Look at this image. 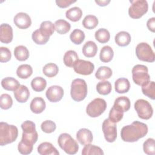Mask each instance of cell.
Listing matches in <instances>:
<instances>
[{
  "mask_svg": "<svg viewBox=\"0 0 155 155\" xmlns=\"http://www.w3.org/2000/svg\"><path fill=\"white\" fill-rule=\"evenodd\" d=\"M21 128L23 133L21 140L18 146V150L22 154H29L33 151V144L37 142L38 139L36 125L31 120H25L21 124Z\"/></svg>",
  "mask_w": 155,
  "mask_h": 155,
  "instance_id": "6da1fadb",
  "label": "cell"
},
{
  "mask_svg": "<svg viewBox=\"0 0 155 155\" xmlns=\"http://www.w3.org/2000/svg\"><path fill=\"white\" fill-rule=\"evenodd\" d=\"M148 130V127L145 124L136 120L122 128L120 136L124 142H134L143 137L147 134Z\"/></svg>",
  "mask_w": 155,
  "mask_h": 155,
  "instance_id": "7a4b0ae2",
  "label": "cell"
},
{
  "mask_svg": "<svg viewBox=\"0 0 155 155\" xmlns=\"http://www.w3.org/2000/svg\"><path fill=\"white\" fill-rule=\"evenodd\" d=\"M18 136V128L7 122H0V145L4 146L16 140Z\"/></svg>",
  "mask_w": 155,
  "mask_h": 155,
  "instance_id": "3957f363",
  "label": "cell"
},
{
  "mask_svg": "<svg viewBox=\"0 0 155 155\" xmlns=\"http://www.w3.org/2000/svg\"><path fill=\"white\" fill-rule=\"evenodd\" d=\"M70 94L71 98L76 102L83 101L87 95V85L82 79H74L71 84Z\"/></svg>",
  "mask_w": 155,
  "mask_h": 155,
  "instance_id": "277c9868",
  "label": "cell"
},
{
  "mask_svg": "<svg viewBox=\"0 0 155 155\" xmlns=\"http://www.w3.org/2000/svg\"><path fill=\"white\" fill-rule=\"evenodd\" d=\"M59 147L67 154H74L79 150V145L77 142L68 133L61 134L58 139Z\"/></svg>",
  "mask_w": 155,
  "mask_h": 155,
  "instance_id": "5b68a950",
  "label": "cell"
},
{
  "mask_svg": "<svg viewBox=\"0 0 155 155\" xmlns=\"http://www.w3.org/2000/svg\"><path fill=\"white\" fill-rule=\"evenodd\" d=\"M131 73L133 80L137 85L142 86L150 81L148 69L144 65L137 64L134 65L132 68Z\"/></svg>",
  "mask_w": 155,
  "mask_h": 155,
  "instance_id": "8992f818",
  "label": "cell"
},
{
  "mask_svg": "<svg viewBox=\"0 0 155 155\" xmlns=\"http://www.w3.org/2000/svg\"><path fill=\"white\" fill-rule=\"evenodd\" d=\"M131 5L128 8V15L133 19L140 18L148 9V4L145 0L130 1Z\"/></svg>",
  "mask_w": 155,
  "mask_h": 155,
  "instance_id": "52a82bcc",
  "label": "cell"
},
{
  "mask_svg": "<svg viewBox=\"0 0 155 155\" xmlns=\"http://www.w3.org/2000/svg\"><path fill=\"white\" fill-rule=\"evenodd\" d=\"M107 105V102L104 99L95 98L88 104L86 113L91 117H99L105 111Z\"/></svg>",
  "mask_w": 155,
  "mask_h": 155,
  "instance_id": "ba28073f",
  "label": "cell"
},
{
  "mask_svg": "<svg viewBox=\"0 0 155 155\" xmlns=\"http://www.w3.org/2000/svg\"><path fill=\"white\" fill-rule=\"evenodd\" d=\"M136 54L137 58L144 62H153L155 54L151 46L146 42H140L136 47Z\"/></svg>",
  "mask_w": 155,
  "mask_h": 155,
  "instance_id": "9c48e42d",
  "label": "cell"
},
{
  "mask_svg": "<svg viewBox=\"0 0 155 155\" xmlns=\"http://www.w3.org/2000/svg\"><path fill=\"white\" fill-rule=\"evenodd\" d=\"M134 107L139 117L142 119L148 120L153 116V107L149 102L145 99H137L134 103Z\"/></svg>",
  "mask_w": 155,
  "mask_h": 155,
  "instance_id": "30bf717a",
  "label": "cell"
},
{
  "mask_svg": "<svg viewBox=\"0 0 155 155\" xmlns=\"http://www.w3.org/2000/svg\"><path fill=\"white\" fill-rule=\"evenodd\" d=\"M116 123L113 122L109 119H106L102 123V131L105 140L108 142H113L117 137Z\"/></svg>",
  "mask_w": 155,
  "mask_h": 155,
  "instance_id": "8fae6325",
  "label": "cell"
},
{
  "mask_svg": "<svg viewBox=\"0 0 155 155\" xmlns=\"http://www.w3.org/2000/svg\"><path fill=\"white\" fill-rule=\"evenodd\" d=\"M73 69L78 74L82 75H90L93 72L94 70V65L90 61L78 59L74 64Z\"/></svg>",
  "mask_w": 155,
  "mask_h": 155,
  "instance_id": "7c38bea8",
  "label": "cell"
},
{
  "mask_svg": "<svg viewBox=\"0 0 155 155\" xmlns=\"http://www.w3.org/2000/svg\"><path fill=\"white\" fill-rule=\"evenodd\" d=\"M47 99L51 102H57L61 101L64 96V90L59 85L50 86L45 93Z\"/></svg>",
  "mask_w": 155,
  "mask_h": 155,
  "instance_id": "4fadbf2b",
  "label": "cell"
},
{
  "mask_svg": "<svg viewBox=\"0 0 155 155\" xmlns=\"http://www.w3.org/2000/svg\"><path fill=\"white\" fill-rule=\"evenodd\" d=\"M13 22L16 26L20 29H27L31 24L30 16L24 12L17 13L13 18Z\"/></svg>",
  "mask_w": 155,
  "mask_h": 155,
  "instance_id": "5bb4252c",
  "label": "cell"
},
{
  "mask_svg": "<svg viewBox=\"0 0 155 155\" xmlns=\"http://www.w3.org/2000/svg\"><path fill=\"white\" fill-rule=\"evenodd\" d=\"M13 29L11 25L4 23L0 26V41L2 43L8 44L12 41Z\"/></svg>",
  "mask_w": 155,
  "mask_h": 155,
  "instance_id": "9a60e30c",
  "label": "cell"
},
{
  "mask_svg": "<svg viewBox=\"0 0 155 155\" xmlns=\"http://www.w3.org/2000/svg\"><path fill=\"white\" fill-rule=\"evenodd\" d=\"M76 139L82 145L90 143L93 141V134L91 131L87 128H81L76 133Z\"/></svg>",
  "mask_w": 155,
  "mask_h": 155,
  "instance_id": "2e32d148",
  "label": "cell"
},
{
  "mask_svg": "<svg viewBox=\"0 0 155 155\" xmlns=\"http://www.w3.org/2000/svg\"><path fill=\"white\" fill-rule=\"evenodd\" d=\"M38 152L41 155H59L57 149L50 142H44L38 147Z\"/></svg>",
  "mask_w": 155,
  "mask_h": 155,
  "instance_id": "e0dca14e",
  "label": "cell"
},
{
  "mask_svg": "<svg viewBox=\"0 0 155 155\" xmlns=\"http://www.w3.org/2000/svg\"><path fill=\"white\" fill-rule=\"evenodd\" d=\"M14 96L16 100L20 103L27 102L30 96V91L24 85H21L15 91Z\"/></svg>",
  "mask_w": 155,
  "mask_h": 155,
  "instance_id": "ac0fdd59",
  "label": "cell"
},
{
  "mask_svg": "<svg viewBox=\"0 0 155 155\" xmlns=\"http://www.w3.org/2000/svg\"><path fill=\"white\" fill-rule=\"evenodd\" d=\"M45 102L41 97H36L31 101L30 108L31 111L35 114L41 113L45 108Z\"/></svg>",
  "mask_w": 155,
  "mask_h": 155,
  "instance_id": "d6986e66",
  "label": "cell"
},
{
  "mask_svg": "<svg viewBox=\"0 0 155 155\" xmlns=\"http://www.w3.org/2000/svg\"><path fill=\"white\" fill-rule=\"evenodd\" d=\"M82 53L85 57L93 58L96 56L97 51V47L93 41H89L85 43L82 49Z\"/></svg>",
  "mask_w": 155,
  "mask_h": 155,
  "instance_id": "ffe728a7",
  "label": "cell"
},
{
  "mask_svg": "<svg viewBox=\"0 0 155 155\" xmlns=\"http://www.w3.org/2000/svg\"><path fill=\"white\" fill-rule=\"evenodd\" d=\"M1 85L2 88L8 91H15L21 85L18 80L12 77H7L2 79Z\"/></svg>",
  "mask_w": 155,
  "mask_h": 155,
  "instance_id": "44dd1931",
  "label": "cell"
},
{
  "mask_svg": "<svg viewBox=\"0 0 155 155\" xmlns=\"http://www.w3.org/2000/svg\"><path fill=\"white\" fill-rule=\"evenodd\" d=\"M114 40L119 46L125 47L130 43L131 38L129 33L125 31H121L116 35Z\"/></svg>",
  "mask_w": 155,
  "mask_h": 155,
  "instance_id": "7402d4cb",
  "label": "cell"
},
{
  "mask_svg": "<svg viewBox=\"0 0 155 155\" xmlns=\"http://www.w3.org/2000/svg\"><path fill=\"white\" fill-rule=\"evenodd\" d=\"M130 105L129 98L126 96H120L115 99L113 107L124 113L129 110Z\"/></svg>",
  "mask_w": 155,
  "mask_h": 155,
  "instance_id": "603a6c76",
  "label": "cell"
},
{
  "mask_svg": "<svg viewBox=\"0 0 155 155\" xmlns=\"http://www.w3.org/2000/svg\"><path fill=\"white\" fill-rule=\"evenodd\" d=\"M115 91L118 93H127L130 88L129 81L125 78L117 79L114 83Z\"/></svg>",
  "mask_w": 155,
  "mask_h": 155,
  "instance_id": "cb8c5ba5",
  "label": "cell"
},
{
  "mask_svg": "<svg viewBox=\"0 0 155 155\" xmlns=\"http://www.w3.org/2000/svg\"><path fill=\"white\" fill-rule=\"evenodd\" d=\"M66 18L73 22L78 21L82 16V11L78 7H74L68 10L65 12Z\"/></svg>",
  "mask_w": 155,
  "mask_h": 155,
  "instance_id": "d4e9b609",
  "label": "cell"
},
{
  "mask_svg": "<svg viewBox=\"0 0 155 155\" xmlns=\"http://www.w3.org/2000/svg\"><path fill=\"white\" fill-rule=\"evenodd\" d=\"M39 29L43 35L50 38V36L53 34L55 30L54 24L50 21H45L41 24Z\"/></svg>",
  "mask_w": 155,
  "mask_h": 155,
  "instance_id": "484cf974",
  "label": "cell"
},
{
  "mask_svg": "<svg viewBox=\"0 0 155 155\" xmlns=\"http://www.w3.org/2000/svg\"><path fill=\"white\" fill-rule=\"evenodd\" d=\"M114 56V51L112 48L108 45L104 46L100 51L99 58L103 62H110Z\"/></svg>",
  "mask_w": 155,
  "mask_h": 155,
  "instance_id": "4316f807",
  "label": "cell"
},
{
  "mask_svg": "<svg viewBox=\"0 0 155 155\" xmlns=\"http://www.w3.org/2000/svg\"><path fill=\"white\" fill-rule=\"evenodd\" d=\"M64 63L68 67H73L75 62L79 59L77 53L74 50H68L65 52L64 56Z\"/></svg>",
  "mask_w": 155,
  "mask_h": 155,
  "instance_id": "83f0119b",
  "label": "cell"
},
{
  "mask_svg": "<svg viewBox=\"0 0 155 155\" xmlns=\"http://www.w3.org/2000/svg\"><path fill=\"white\" fill-rule=\"evenodd\" d=\"M55 30L58 34L64 35L68 33L71 28V25L69 22L64 19H58L54 22Z\"/></svg>",
  "mask_w": 155,
  "mask_h": 155,
  "instance_id": "f1b7e54d",
  "label": "cell"
},
{
  "mask_svg": "<svg viewBox=\"0 0 155 155\" xmlns=\"http://www.w3.org/2000/svg\"><path fill=\"white\" fill-rule=\"evenodd\" d=\"M14 55L16 59L19 61H26L29 57V51L24 45H18L14 50Z\"/></svg>",
  "mask_w": 155,
  "mask_h": 155,
  "instance_id": "f546056e",
  "label": "cell"
},
{
  "mask_svg": "<svg viewBox=\"0 0 155 155\" xmlns=\"http://www.w3.org/2000/svg\"><path fill=\"white\" fill-rule=\"evenodd\" d=\"M33 73V68L28 64H22L16 70L17 76L21 79H27Z\"/></svg>",
  "mask_w": 155,
  "mask_h": 155,
  "instance_id": "4dcf8cb0",
  "label": "cell"
},
{
  "mask_svg": "<svg viewBox=\"0 0 155 155\" xmlns=\"http://www.w3.org/2000/svg\"><path fill=\"white\" fill-rule=\"evenodd\" d=\"M47 86L46 80L42 77H36L31 82L32 89L37 92L42 91Z\"/></svg>",
  "mask_w": 155,
  "mask_h": 155,
  "instance_id": "1f68e13d",
  "label": "cell"
},
{
  "mask_svg": "<svg viewBox=\"0 0 155 155\" xmlns=\"http://www.w3.org/2000/svg\"><path fill=\"white\" fill-rule=\"evenodd\" d=\"M113 74L112 70L106 66H102L98 68L97 70L95 76L97 79L99 80H105L107 79H109Z\"/></svg>",
  "mask_w": 155,
  "mask_h": 155,
  "instance_id": "d6a6232c",
  "label": "cell"
},
{
  "mask_svg": "<svg viewBox=\"0 0 155 155\" xmlns=\"http://www.w3.org/2000/svg\"><path fill=\"white\" fill-rule=\"evenodd\" d=\"M143 94L152 100L155 99V83L154 81H149L142 86Z\"/></svg>",
  "mask_w": 155,
  "mask_h": 155,
  "instance_id": "836d02e7",
  "label": "cell"
},
{
  "mask_svg": "<svg viewBox=\"0 0 155 155\" xmlns=\"http://www.w3.org/2000/svg\"><path fill=\"white\" fill-rule=\"evenodd\" d=\"M104 153L102 150L97 146L88 143L85 145L82 151V155H91V154H98L103 155Z\"/></svg>",
  "mask_w": 155,
  "mask_h": 155,
  "instance_id": "e575fe53",
  "label": "cell"
},
{
  "mask_svg": "<svg viewBox=\"0 0 155 155\" xmlns=\"http://www.w3.org/2000/svg\"><path fill=\"white\" fill-rule=\"evenodd\" d=\"M98 19L94 15H87L82 21L83 26L88 30L94 28L98 25Z\"/></svg>",
  "mask_w": 155,
  "mask_h": 155,
  "instance_id": "d590c367",
  "label": "cell"
},
{
  "mask_svg": "<svg viewBox=\"0 0 155 155\" xmlns=\"http://www.w3.org/2000/svg\"><path fill=\"white\" fill-rule=\"evenodd\" d=\"M112 87L109 81H103L99 82L96 85V90L99 94L102 95H107L111 91Z\"/></svg>",
  "mask_w": 155,
  "mask_h": 155,
  "instance_id": "8d00e7d4",
  "label": "cell"
},
{
  "mask_svg": "<svg viewBox=\"0 0 155 155\" xmlns=\"http://www.w3.org/2000/svg\"><path fill=\"white\" fill-rule=\"evenodd\" d=\"M96 39L100 43L105 44L108 42L110 38V34L108 30L105 28L98 29L94 34Z\"/></svg>",
  "mask_w": 155,
  "mask_h": 155,
  "instance_id": "74e56055",
  "label": "cell"
},
{
  "mask_svg": "<svg viewBox=\"0 0 155 155\" xmlns=\"http://www.w3.org/2000/svg\"><path fill=\"white\" fill-rule=\"evenodd\" d=\"M85 37L84 32L79 29H74L70 35L71 41L76 45L81 44L85 39Z\"/></svg>",
  "mask_w": 155,
  "mask_h": 155,
  "instance_id": "f35d334b",
  "label": "cell"
},
{
  "mask_svg": "<svg viewBox=\"0 0 155 155\" xmlns=\"http://www.w3.org/2000/svg\"><path fill=\"white\" fill-rule=\"evenodd\" d=\"M59 71V68L54 63H48L44 65L42 68L43 73L48 78H53L57 75Z\"/></svg>",
  "mask_w": 155,
  "mask_h": 155,
  "instance_id": "ab89813d",
  "label": "cell"
},
{
  "mask_svg": "<svg viewBox=\"0 0 155 155\" xmlns=\"http://www.w3.org/2000/svg\"><path fill=\"white\" fill-rule=\"evenodd\" d=\"M31 38L33 41L38 45L45 44L49 40V38L45 37L44 35H43L40 31L39 29H37L33 32Z\"/></svg>",
  "mask_w": 155,
  "mask_h": 155,
  "instance_id": "60d3db41",
  "label": "cell"
},
{
  "mask_svg": "<svg viewBox=\"0 0 155 155\" xmlns=\"http://www.w3.org/2000/svg\"><path fill=\"white\" fill-rule=\"evenodd\" d=\"M143 152L148 155H154L155 154V144L154 139L153 138H148L143 144Z\"/></svg>",
  "mask_w": 155,
  "mask_h": 155,
  "instance_id": "b9f144b4",
  "label": "cell"
},
{
  "mask_svg": "<svg viewBox=\"0 0 155 155\" xmlns=\"http://www.w3.org/2000/svg\"><path fill=\"white\" fill-rule=\"evenodd\" d=\"M124 116V112L113 106L109 113V119L113 122H120Z\"/></svg>",
  "mask_w": 155,
  "mask_h": 155,
  "instance_id": "7bdbcfd3",
  "label": "cell"
},
{
  "mask_svg": "<svg viewBox=\"0 0 155 155\" xmlns=\"http://www.w3.org/2000/svg\"><path fill=\"white\" fill-rule=\"evenodd\" d=\"M13 105V99L8 94H2L0 97V107L3 110H8Z\"/></svg>",
  "mask_w": 155,
  "mask_h": 155,
  "instance_id": "ee69618b",
  "label": "cell"
},
{
  "mask_svg": "<svg viewBox=\"0 0 155 155\" xmlns=\"http://www.w3.org/2000/svg\"><path fill=\"white\" fill-rule=\"evenodd\" d=\"M41 128L44 133H51L55 131L56 128V125L53 121L50 120H46L42 122Z\"/></svg>",
  "mask_w": 155,
  "mask_h": 155,
  "instance_id": "f6af8a7d",
  "label": "cell"
},
{
  "mask_svg": "<svg viewBox=\"0 0 155 155\" xmlns=\"http://www.w3.org/2000/svg\"><path fill=\"white\" fill-rule=\"evenodd\" d=\"M12 54L10 50L5 47H0V62H7L10 60Z\"/></svg>",
  "mask_w": 155,
  "mask_h": 155,
  "instance_id": "bcb514c9",
  "label": "cell"
},
{
  "mask_svg": "<svg viewBox=\"0 0 155 155\" xmlns=\"http://www.w3.org/2000/svg\"><path fill=\"white\" fill-rule=\"evenodd\" d=\"M76 1L73 0H56V3L57 5L60 8H67L70 6L71 4L76 2Z\"/></svg>",
  "mask_w": 155,
  "mask_h": 155,
  "instance_id": "7dc6e473",
  "label": "cell"
},
{
  "mask_svg": "<svg viewBox=\"0 0 155 155\" xmlns=\"http://www.w3.org/2000/svg\"><path fill=\"white\" fill-rule=\"evenodd\" d=\"M147 26L149 30H150L152 32L155 31V18L153 17L151 18H150L147 22Z\"/></svg>",
  "mask_w": 155,
  "mask_h": 155,
  "instance_id": "c3c4849f",
  "label": "cell"
},
{
  "mask_svg": "<svg viewBox=\"0 0 155 155\" xmlns=\"http://www.w3.org/2000/svg\"><path fill=\"white\" fill-rule=\"evenodd\" d=\"M95 2L99 6L104 7L107 5L110 2V1H95Z\"/></svg>",
  "mask_w": 155,
  "mask_h": 155,
  "instance_id": "681fc988",
  "label": "cell"
}]
</instances>
